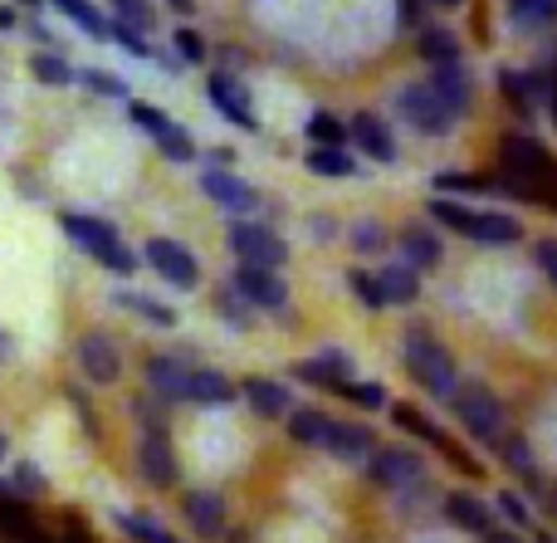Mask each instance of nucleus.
Returning <instances> with one entry per match:
<instances>
[{"label":"nucleus","instance_id":"c9c22d12","mask_svg":"<svg viewBox=\"0 0 557 543\" xmlns=\"http://www.w3.org/2000/svg\"><path fill=\"white\" fill-rule=\"evenodd\" d=\"M108 10H113L117 25H133V29H152L157 25V5L152 0H108Z\"/></svg>","mask_w":557,"mask_h":543},{"label":"nucleus","instance_id":"f3484780","mask_svg":"<svg viewBox=\"0 0 557 543\" xmlns=\"http://www.w3.org/2000/svg\"><path fill=\"white\" fill-rule=\"evenodd\" d=\"M240 397L250 402V411H255V417H264V421L288 417V402H294L284 382H274V378H245Z\"/></svg>","mask_w":557,"mask_h":543},{"label":"nucleus","instance_id":"ea45409f","mask_svg":"<svg viewBox=\"0 0 557 543\" xmlns=\"http://www.w3.org/2000/svg\"><path fill=\"white\" fill-rule=\"evenodd\" d=\"M347 289L367 304V309H386V294H382V280L372 270H347Z\"/></svg>","mask_w":557,"mask_h":543},{"label":"nucleus","instance_id":"de8ad7c7","mask_svg":"<svg viewBox=\"0 0 557 543\" xmlns=\"http://www.w3.org/2000/svg\"><path fill=\"white\" fill-rule=\"evenodd\" d=\"M108 39H113L117 49H127L133 59H152V45H147L143 29H133V25H117V20H113V35H108Z\"/></svg>","mask_w":557,"mask_h":543},{"label":"nucleus","instance_id":"e433bc0d","mask_svg":"<svg viewBox=\"0 0 557 543\" xmlns=\"http://www.w3.org/2000/svg\"><path fill=\"white\" fill-rule=\"evenodd\" d=\"M431 221H441L445 231H460V235H470V221H474V211L465 201H455V196H435L431 201Z\"/></svg>","mask_w":557,"mask_h":543},{"label":"nucleus","instance_id":"6ab92c4d","mask_svg":"<svg viewBox=\"0 0 557 543\" xmlns=\"http://www.w3.org/2000/svg\"><path fill=\"white\" fill-rule=\"evenodd\" d=\"M445 519H450L455 529H465V534H490L494 529V515L484 499H474L470 490H455V495H445Z\"/></svg>","mask_w":557,"mask_h":543},{"label":"nucleus","instance_id":"1a4fd4ad","mask_svg":"<svg viewBox=\"0 0 557 543\" xmlns=\"http://www.w3.org/2000/svg\"><path fill=\"white\" fill-rule=\"evenodd\" d=\"M143 260L152 264V270L162 274L166 284H176V289H196V280H201V264H196V255L186 250L182 240H166V235H157V240L143 245Z\"/></svg>","mask_w":557,"mask_h":543},{"label":"nucleus","instance_id":"8fccbe9b","mask_svg":"<svg viewBox=\"0 0 557 543\" xmlns=\"http://www.w3.org/2000/svg\"><path fill=\"white\" fill-rule=\"evenodd\" d=\"M352 245H357L362 255L386 250V225H376V221H357V225H352Z\"/></svg>","mask_w":557,"mask_h":543},{"label":"nucleus","instance_id":"7ed1b4c3","mask_svg":"<svg viewBox=\"0 0 557 543\" xmlns=\"http://www.w3.org/2000/svg\"><path fill=\"white\" fill-rule=\"evenodd\" d=\"M499 162H504V172L519 176V182L539 186V192H557V157L539 143V137L509 133L499 143Z\"/></svg>","mask_w":557,"mask_h":543},{"label":"nucleus","instance_id":"3c124183","mask_svg":"<svg viewBox=\"0 0 557 543\" xmlns=\"http://www.w3.org/2000/svg\"><path fill=\"white\" fill-rule=\"evenodd\" d=\"M172 45H176V54H182V64H201V59H206V39L196 35L191 25H182V29H176V35H172Z\"/></svg>","mask_w":557,"mask_h":543},{"label":"nucleus","instance_id":"423d86ee","mask_svg":"<svg viewBox=\"0 0 557 543\" xmlns=\"http://www.w3.org/2000/svg\"><path fill=\"white\" fill-rule=\"evenodd\" d=\"M225 240H231V250H235V260H240V264H264V270H284V260H288V245L278 240L274 231L255 225V221H231Z\"/></svg>","mask_w":557,"mask_h":543},{"label":"nucleus","instance_id":"b1692460","mask_svg":"<svg viewBox=\"0 0 557 543\" xmlns=\"http://www.w3.org/2000/svg\"><path fill=\"white\" fill-rule=\"evenodd\" d=\"M347 372H352V362H347V353H337V348L313 353L308 362H298V378L313 382V387H333V392L347 382Z\"/></svg>","mask_w":557,"mask_h":543},{"label":"nucleus","instance_id":"a211bd4d","mask_svg":"<svg viewBox=\"0 0 557 543\" xmlns=\"http://www.w3.org/2000/svg\"><path fill=\"white\" fill-rule=\"evenodd\" d=\"M470 240L474 245H490V250H504V245H519L523 240V225L504 211H474L470 221Z\"/></svg>","mask_w":557,"mask_h":543},{"label":"nucleus","instance_id":"2eb2a0df","mask_svg":"<svg viewBox=\"0 0 557 543\" xmlns=\"http://www.w3.org/2000/svg\"><path fill=\"white\" fill-rule=\"evenodd\" d=\"M347 137H352L357 152H367L372 162H382V166L396 162V137H392V127H386L376 113H357L352 123H347Z\"/></svg>","mask_w":557,"mask_h":543},{"label":"nucleus","instance_id":"603ef678","mask_svg":"<svg viewBox=\"0 0 557 543\" xmlns=\"http://www.w3.org/2000/svg\"><path fill=\"white\" fill-rule=\"evenodd\" d=\"M127 118H133V123H137V127H143V133H147V137H152V133H157V127H162V123H166V113H162V108H152V103H133V108H127Z\"/></svg>","mask_w":557,"mask_h":543},{"label":"nucleus","instance_id":"4c0bfd02","mask_svg":"<svg viewBox=\"0 0 557 543\" xmlns=\"http://www.w3.org/2000/svg\"><path fill=\"white\" fill-rule=\"evenodd\" d=\"M215 309H221V319L231 323V329H250V323H255V313H250L255 304L245 299L240 289H231V284H225V289L215 294Z\"/></svg>","mask_w":557,"mask_h":543},{"label":"nucleus","instance_id":"393cba45","mask_svg":"<svg viewBox=\"0 0 557 543\" xmlns=\"http://www.w3.org/2000/svg\"><path fill=\"white\" fill-rule=\"evenodd\" d=\"M45 5H54L59 15H69L88 39H108V35H113V20H108L94 0H45Z\"/></svg>","mask_w":557,"mask_h":543},{"label":"nucleus","instance_id":"72a5a7b5","mask_svg":"<svg viewBox=\"0 0 557 543\" xmlns=\"http://www.w3.org/2000/svg\"><path fill=\"white\" fill-rule=\"evenodd\" d=\"M117 529H123L127 539H137V543H182L172 529L157 525L152 515H117Z\"/></svg>","mask_w":557,"mask_h":543},{"label":"nucleus","instance_id":"aec40b11","mask_svg":"<svg viewBox=\"0 0 557 543\" xmlns=\"http://www.w3.org/2000/svg\"><path fill=\"white\" fill-rule=\"evenodd\" d=\"M425 84L435 88V98H441L455 118L470 108V74H465V64H431V78H425Z\"/></svg>","mask_w":557,"mask_h":543},{"label":"nucleus","instance_id":"412c9836","mask_svg":"<svg viewBox=\"0 0 557 543\" xmlns=\"http://www.w3.org/2000/svg\"><path fill=\"white\" fill-rule=\"evenodd\" d=\"M186 519H191V529L201 539H221V529H225V499L215 495V490H191V495H186Z\"/></svg>","mask_w":557,"mask_h":543},{"label":"nucleus","instance_id":"7c9ffc66","mask_svg":"<svg viewBox=\"0 0 557 543\" xmlns=\"http://www.w3.org/2000/svg\"><path fill=\"white\" fill-rule=\"evenodd\" d=\"M152 143L162 147V157H172V162H196V143H191V133H186L182 123H172V118H166V123L152 133Z\"/></svg>","mask_w":557,"mask_h":543},{"label":"nucleus","instance_id":"f257e3e1","mask_svg":"<svg viewBox=\"0 0 557 543\" xmlns=\"http://www.w3.org/2000/svg\"><path fill=\"white\" fill-rule=\"evenodd\" d=\"M59 231H64L69 240H74L84 255H94V260L103 264V270L123 274V280L137 270V255L127 250L123 240H117V231L103 221V215H78V211H64V215H59Z\"/></svg>","mask_w":557,"mask_h":543},{"label":"nucleus","instance_id":"79ce46f5","mask_svg":"<svg viewBox=\"0 0 557 543\" xmlns=\"http://www.w3.org/2000/svg\"><path fill=\"white\" fill-rule=\"evenodd\" d=\"M392 421H396L401 431H411V436L431 441V446H441V441H445V431H441V427H431V421H425L421 411H411V407H396V411H392Z\"/></svg>","mask_w":557,"mask_h":543},{"label":"nucleus","instance_id":"c756f323","mask_svg":"<svg viewBox=\"0 0 557 543\" xmlns=\"http://www.w3.org/2000/svg\"><path fill=\"white\" fill-rule=\"evenodd\" d=\"M382 280V294H386V304H416L421 299V274L411 270V264H392V270H382L376 274Z\"/></svg>","mask_w":557,"mask_h":543},{"label":"nucleus","instance_id":"6e6d98bb","mask_svg":"<svg viewBox=\"0 0 557 543\" xmlns=\"http://www.w3.org/2000/svg\"><path fill=\"white\" fill-rule=\"evenodd\" d=\"M5 358H15V338H10V333L0 329V362H5Z\"/></svg>","mask_w":557,"mask_h":543},{"label":"nucleus","instance_id":"f03ea898","mask_svg":"<svg viewBox=\"0 0 557 543\" xmlns=\"http://www.w3.org/2000/svg\"><path fill=\"white\" fill-rule=\"evenodd\" d=\"M406 372H411V378L421 382L431 397H450V392L460 387V382H455L450 348H445L431 329H421V323H411V329H406Z\"/></svg>","mask_w":557,"mask_h":543},{"label":"nucleus","instance_id":"680f3d73","mask_svg":"<svg viewBox=\"0 0 557 543\" xmlns=\"http://www.w3.org/2000/svg\"><path fill=\"white\" fill-rule=\"evenodd\" d=\"M435 5H445V10H455V5H465V0H435Z\"/></svg>","mask_w":557,"mask_h":543},{"label":"nucleus","instance_id":"5fc2aeb1","mask_svg":"<svg viewBox=\"0 0 557 543\" xmlns=\"http://www.w3.org/2000/svg\"><path fill=\"white\" fill-rule=\"evenodd\" d=\"M64 397H69V402H74V411H78V417H84L88 436H98V421H94V407H88V397H84V392H78V387H69V392H64Z\"/></svg>","mask_w":557,"mask_h":543},{"label":"nucleus","instance_id":"4be33fe9","mask_svg":"<svg viewBox=\"0 0 557 543\" xmlns=\"http://www.w3.org/2000/svg\"><path fill=\"white\" fill-rule=\"evenodd\" d=\"M401 255H406L411 270H435V264L445 260V245H441V235H435L431 225H406L401 231Z\"/></svg>","mask_w":557,"mask_h":543},{"label":"nucleus","instance_id":"a878e982","mask_svg":"<svg viewBox=\"0 0 557 543\" xmlns=\"http://www.w3.org/2000/svg\"><path fill=\"white\" fill-rule=\"evenodd\" d=\"M304 166L313 176H327V182H337V176H357L362 166H357V157L347 152V147H308Z\"/></svg>","mask_w":557,"mask_h":543},{"label":"nucleus","instance_id":"39448f33","mask_svg":"<svg viewBox=\"0 0 557 543\" xmlns=\"http://www.w3.org/2000/svg\"><path fill=\"white\" fill-rule=\"evenodd\" d=\"M396 113L406 118V123L416 127V133H425V137H445L460 118L450 113V108L435 98V88L431 84H406V88H396Z\"/></svg>","mask_w":557,"mask_h":543},{"label":"nucleus","instance_id":"bf43d9fd","mask_svg":"<svg viewBox=\"0 0 557 543\" xmlns=\"http://www.w3.org/2000/svg\"><path fill=\"white\" fill-rule=\"evenodd\" d=\"M421 10H416V0H401V20H416Z\"/></svg>","mask_w":557,"mask_h":543},{"label":"nucleus","instance_id":"c03bdc74","mask_svg":"<svg viewBox=\"0 0 557 543\" xmlns=\"http://www.w3.org/2000/svg\"><path fill=\"white\" fill-rule=\"evenodd\" d=\"M465 192H490V182L484 176H465V172H445L435 176V196H465Z\"/></svg>","mask_w":557,"mask_h":543},{"label":"nucleus","instance_id":"4468645a","mask_svg":"<svg viewBox=\"0 0 557 543\" xmlns=\"http://www.w3.org/2000/svg\"><path fill=\"white\" fill-rule=\"evenodd\" d=\"M206 94H211V103L221 108L225 118H231L240 133H260V118H255L250 98H245V88L235 84L231 74H211V84H206Z\"/></svg>","mask_w":557,"mask_h":543},{"label":"nucleus","instance_id":"a19ab883","mask_svg":"<svg viewBox=\"0 0 557 543\" xmlns=\"http://www.w3.org/2000/svg\"><path fill=\"white\" fill-rule=\"evenodd\" d=\"M509 15L519 20V25H553L557 0H509Z\"/></svg>","mask_w":557,"mask_h":543},{"label":"nucleus","instance_id":"e2e57ef3","mask_svg":"<svg viewBox=\"0 0 557 543\" xmlns=\"http://www.w3.org/2000/svg\"><path fill=\"white\" fill-rule=\"evenodd\" d=\"M172 5H176V10H191V0H172Z\"/></svg>","mask_w":557,"mask_h":543},{"label":"nucleus","instance_id":"052dcab7","mask_svg":"<svg viewBox=\"0 0 557 543\" xmlns=\"http://www.w3.org/2000/svg\"><path fill=\"white\" fill-rule=\"evenodd\" d=\"M548 108H553V123H557V78L548 84Z\"/></svg>","mask_w":557,"mask_h":543},{"label":"nucleus","instance_id":"5701e85b","mask_svg":"<svg viewBox=\"0 0 557 543\" xmlns=\"http://www.w3.org/2000/svg\"><path fill=\"white\" fill-rule=\"evenodd\" d=\"M235 402V382L221 378L211 368H191V392H186V407H231Z\"/></svg>","mask_w":557,"mask_h":543},{"label":"nucleus","instance_id":"864d4df0","mask_svg":"<svg viewBox=\"0 0 557 543\" xmlns=\"http://www.w3.org/2000/svg\"><path fill=\"white\" fill-rule=\"evenodd\" d=\"M533 260H539V270H543V274H548V280L557 284V240H553V235H548V240H539V245H533Z\"/></svg>","mask_w":557,"mask_h":543},{"label":"nucleus","instance_id":"13d9d810","mask_svg":"<svg viewBox=\"0 0 557 543\" xmlns=\"http://www.w3.org/2000/svg\"><path fill=\"white\" fill-rule=\"evenodd\" d=\"M484 543H523L519 534H494V529H490V534H484Z\"/></svg>","mask_w":557,"mask_h":543},{"label":"nucleus","instance_id":"9b49d317","mask_svg":"<svg viewBox=\"0 0 557 543\" xmlns=\"http://www.w3.org/2000/svg\"><path fill=\"white\" fill-rule=\"evenodd\" d=\"M231 289H240L255 309H288V284L278 280V270H264V264H235Z\"/></svg>","mask_w":557,"mask_h":543},{"label":"nucleus","instance_id":"cd10ccee","mask_svg":"<svg viewBox=\"0 0 557 543\" xmlns=\"http://www.w3.org/2000/svg\"><path fill=\"white\" fill-rule=\"evenodd\" d=\"M416 54H421L425 64H460V39L441 25H425L421 39H416Z\"/></svg>","mask_w":557,"mask_h":543},{"label":"nucleus","instance_id":"20e7f679","mask_svg":"<svg viewBox=\"0 0 557 543\" xmlns=\"http://www.w3.org/2000/svg\"><path fill=\"white\" fill-rule=\"evenodd\" d=\"M450 407L474 441H490L494 446V441L504 436V402L494 397L484 382H460V387L450 392Z\"/></svg>","mask_w":557,"mask_h":543},{"label":"nucleus","instance_id":"0e129e2a","mask_svg":"<svg viewBox=\"0 0 557 543\" xmlns=\"http://www.w3.org/2000/svg\"><path fill=\"white\" fill-rule=\"evenodd\" d=\"M0 460H5V436H0Z\"/></svg>","mask_w":557,"mask_h":543},{"label":"nucleus","instance_id":"c85d7f7f","mask_svg":"<svg viewBox=\"0 0 557 543\" xmlns=\"http://www.w3.org/2000/svg\"><path fill=\"white\" fill-rule=\"evenodd\" d=\"M499 94L509 98V103L519 108L523 118H529V113H533V98H539V94L548 98V88H539V78H533V74H519V69H499Z\"/></svg>","mask_w":557,"mask_h":543},{"label":"nucleus","instance_id":"473e14b6","mask_svg":"<svg viewBox=\"0 0 557 543\" xmlns=\"http://www.w3.org/2000/svg\"><path fill=\"white\" fill-rule=\"evenodd\" d=\"M327 417L323 411H288V441L294 446H323Z\"/></svg>","mask_w":557,"mask_h":543},{"label":"nucleus","instance_id":"0eeeda50","mask_svg":"<svg viewBox=\"0 0 557 543\" xmlns=\"http://www.w3.org/2000/svg\"><path fill=\"white\" fill-rule=\"evenodd\" d=\"M367 470H372V485L396 490V495H406V490H421V485H425V460L416 456V451H406V446L376 451V456L367 460Z\"/></svg>","mask_w":557,"mask_h":543},{"label":"nucleus","instance_id":"2f4dec72","mask_svg":"<svg viewBox=\"0 0 557 543\" xmlns=\"http://www.w3.org/2000/svg\"><path fill=\"white\" fill-rule=\"evenodd\" d=\"M113 304H123V309H133V313H143L152 329H172L176 323V309H166V304H157V299H147V294H133V289H117L113 294Z\"/></svg>","mask_w":557,"mask_h":543},{"label":"nucleus","instance_id":"58836bf2","mask_svg":"<svg viewBox=\"0 0 557 543\" xmlns=\"http://www.w3.org/2000/svg\"><path fill=\"white\" fill-rule=\"evenodd\" d=\"M304 133H308V143H313V147H343L347 143V127L337 123L333 113H313Z\"/></svg>","mask_w":557,"mask_h":543},{"label":"nucleus","instance_id":"bb28decb","mask_svg":"<svg viewBox=\"0 0 557 543\" xmlns=\"http://www.w3.org/2000/svg\"><path fill=\"white\" fill-rule=\"evenodd\" d=\"M29 74H35L45 88L78 84V69H69V59L59 54V49H39V54H29Z\"/></svg>","mask_w":557,"mask_h":543},{"label":"nucleus","instance_id":"dca6fc26","mask_svg":"<svg viewBox=\"0 0 557 543\" xmlns=\"http://www.w3.org/2000/svg\"><path fill=\"white\" fill-rule=\"evenodd\" d=\"M323 451H333V456L347 460V466H357V460H372V431L352 427V421H327Z\"/></svg>","mask_w":557,"mask_h":543},{"label":"nucleus","instance_id":"f704fd0d","mask_svg":"<svg viewBox=\"0 0 557 543\" xmlns=\"http://www.w3.org/2000/svg\"><path fill=\"white\" fill-rule=\"evenodd\" d=\"M494 451H499L509 466H519V476L529 480V485H539V466H533V451H529V441L523 436H509V431H504V436L494 441Z\"/></svg>","mask_w":557,"mask_h":543},{"label":"nucleus","instance_id":"6e6552de","mask_svg":"<svg viewBox=\"0 0 557 543\" xmlns=\"http://www.w3.org/2000/svg\"><path fill=\"white\" fill-rule=\"evenodd\" d=\"M137 466H143V480L157 490H172L182 480V466H176V451L166 427H143V441H137Z\"/></svg>","mask_w":557,"mask_h":543},{"label":"nucleus","instance_id":"49530a36","mask_svg":"<svg viewBox=\"0 0 557 543\" xmlns=\"http://www.w3.org/2000/svg\"><path fill=\"white\" fill-rule=\"evenodd\" d=\"M494 509H499V515L509 519L513 529H529V525H533V509H529V499H523V495H513V490H504V495L494 499Z\"/></svg>","mask_w":557,"mask_h":543},{"label":"nucleus","instance_id":"09e8293b","mask_svg":"<svg viewBox=\"0 0 557 543\" xmlns=\"http://www.w3.org/2000/svg\"><path fill=\"white\" fill-rule=\"evenodd\" d=\"M45 470L35 466V460H20L15 466V480H10V490H20V495H45Z\"/></svg>","mask_w":557,"mask_h":543},{"label":"nucleus","instance_id":"37998d69","mask_svg":"<svg viewBox=\"0 0 557 543\" xmlns=\"http://www.w3.org/2000/svg\"><path fill=\"white\" fill-rule=\"evenodd\" d=\"M337 392H343V397H352L362 411H382L386 407V387H382V382H343Z\"/></svg>","mask_w":557,"mask_h":543},{"label":"nucleus","instance_id":"69168bd1","mask_svg":"<svg viewBox=\"0 0 557 543\" xmlns=\"http://www.w3.org/2000/svg\"><path fill=\"white\" fill-rule=\"evenodd\" d=\"M20 5H39V0H20Z\"/></svg>","mask_w":557,"mask_h":543},{"label":"nucleus","instance_id":"4d7b16f0","mask_svg":"<svg viewBox=\"0 0 557 543\" xmlns=\"http://www.w3.org/2000/svg\"><path fill=\"white\" fill-rule=\"evenodd\" d=\"M15 25H20V15L5 5V10H0V29H15Z\"/></svg>","mask_w":557,"mask_h":543},{"label":"nucleus","instance_id":"ddd939ff","mask_svg":"<svg viewBox=\"0 0 557 543\" xmlns=\"http://www.w3.org/2000/svg\"><path fill=\"white\" fill-rule=\"evenodd\" d=\"M147 387H152V397H162V407H186L191 368H182L176 358H147Z\"/></svg>","mask_w":557,"mask_h":543},{"label":"nucleus","instance_id":"a18cd8bd","mask_svg":"<svg viewBox=\"0 0 557 543\" xmlns=\"http://www.w3.org/2000/svg\"><path fill=\"white\" fill-rule=\"evenodd\" d=\"M78 84L94 88V94L103 98H127V84L117 74H103V69H78Z\"/></svg>","mask_w":557,"mask_h":543},{"label":"nucleus","instance_id":"9d476101","mask_svg":"<svg viewBox=\"0 0 557 543\" xmlns=\"http://www.w3.org/2000/svg\"><path fill=\"white\" fill-rule=\"evenodd\" d=\"M74 362L88 382H98V387H113V382L123 378V353H117V343L103 338V333H84L74 348Z\"/></svg>","mask_w":557,"mask_h":543},{"label":"nucleus","instance_id":"f8f14e48","mask_svg":"<svg viewBox=\"0 0 557 543\" xmlns=\"http://www.w3.org/2000/svg\"><path fill=\"white\" fill-rule=\"evenodd\" d=\"M201 192L211 196L221 211H231V215L260 211V192H255L250 182H240L235 172H225V166H206V172H201Z\"/></svg>","mask_w":557,"mask_h":543}]
</instances>
